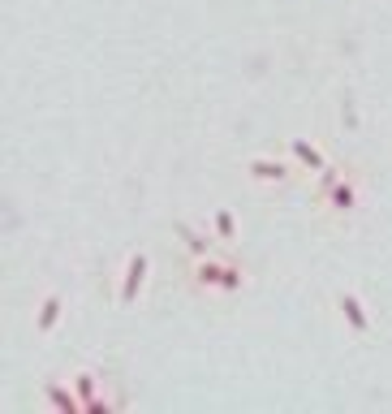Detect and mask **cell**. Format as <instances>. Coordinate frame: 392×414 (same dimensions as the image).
Listing matches in <instances>:
<instances>
[{"mask_svg": "<svg viewBox=\"0 0 392 414\" xmlns=\"http://www.w3.org/2000/svg\"><path fill=\"white\" fill-rule=\"evenodd\" d=\"M246 173H250V181H259V186H285V181L293 177V169H289L285 160H276V155H254V160L246 164Z\"/></svg>", "mask_w": 392, "mask_h": 414, "instance_id": "3", "label": "cell"}, {"mask_svg": "<svg viewBox=\"0 0 392 414\" xmlns=\"http://www.w3.org/2000/svg\"><path fill=\"white\" fill-rule=\"evenodd\" d=\"M358 177L354 173H336V169H323V177H319V203L327 207V212H336V216H345V212H354L358 207Z\"/></svg>", "mask_w": 392, "mask_h": 414, "instance_id": "2", "label": "cell"}, {"mask_svg": "<svg viewBox=\"0 0 392 414\" xmlns=\"http://www.w3.org/2000/svg\"><path fill=\"white\" fill-rule=\"evenodd\" d=\"M211 229H215V237H220V242H233V237H237V220H233V212H229V207H215Z\"/></svg>", "mask_w": 392, "mask_h": 414, "instance_id": "10", "label": "cell"}, {"mask_svg": "<svg viewBox=\"0 0 392 414\" xmlns=\"http://www.w3.org/2000/svg\"><path fill=\"white\" fill-rule=\"evenodd\" d=\"M43 401L52 405V410H65V414H74V410H82V401H78V393H69V388H61L56 380H47L43 384Z\"/></svg>", "mask_w": 392, "mask_h": 414, "instance_id": "9", "label": "cell"}, {"mask_svg": "<svg viewBox=\"0 0 392 414\" xmlns=\"http://www.w3.org/2000/svg\"><path fill=\"white\" fill-rule=\"evenodd\" d=\"M74 393H78L82 410H99V405H103V401H99V376H95V371H78V376H74Z\"/></svg>", "mask_w": 392, "mask_h": 414, "instance_id": "7", "label": "cell"}, {"mask_svg": "<svg viewBox=\"0 0 392 414\" xmlns=\"http://www.w3.org/2000/svg\"><path fill=\"white\" fill-rule=\"evenodd\" d=\"M61 293H47L43 302H39V315H35V332H52L56 324H61Z\"/></svg>", "mask_w": 392, "mask_h": 414, "instance_id": "8", "label": "cell"}, {"mask_svg": "<svg viewBox=\"0 0 392 414\" xmlns=\"http://www.w3.org/2000/svg\"><path fill=\"white\" fill-rule=\"evenodd\" d=\"M289 155H293L302 169H310V173H323V169H327L323 151H319L315 142H306V138H289Z\"/></svg>", "mask_w": 392, "mask_h": 414, "instance_id": "6", "label": "cell"}, {"mask_svg": "<svg viewBox=\"0 0 392 414\" xmlns=\"http://www.w3.org/2000/svg\"><path fill=\"white\" fill-rule=\"evenodd\" d=\"M147 268H151L147 250H134V254H130V264H125V281H121V306H130V302L142 293V285H147Z\"/></svg>", "mask_w": 392, "mask_h": 414, "instance_id": "5", "label": "cell"}, {"mask_svg": "<svg viewBox=\"0 0 392 414\" xmlns=\"http://www.w3.org/2000/svg\"><path fill=\"white\" fill-rule=\"evenodd\" d=\"M336 310H341V320H345V328H349V332H358V337H366V332H371V315H366V306H362V298H358L354 289L336 293Z\"/></svg>", "mask_w": 392, "mask_h": 414, "instance_id": "4", "label": "cell"}, {"mask_svg": "<svg viewBox=\"0 0 392 414\" xmlns=\"http://www.w3.org/2000/svg\"><path fill=\"white\" fill-rule=\"evenodd\" d=\"M194 285L203 289H215V293H242L246 289V272L229 259H215V254H203L194 264Z\"/></svg>", "mask_w": 392, "mask_h": 414, "instance_id": "1", "label": "cell"}]
</instances>
